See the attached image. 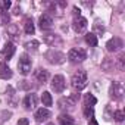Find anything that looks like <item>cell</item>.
Returning a JSON list of instances; mask_svg holds the SVG:
<instances>
[{"label": "cell", "instance_id": "cell-23", "mask_svg": "<svg viewBox=\"0 0 125 125\" xmlns=\"http://www.w3.org/2000/svg\"><path fill=\"white\" fill-rule=\"evenodd\" d=\"M57 104H59V107H60V109H68V107H72V104H71V102L68 100V97L60 99V100L57 102Z\"/></svg>", "mask_w": 125, "mask_h": 125}, {"label": "cell", "instance_id": "cell-30", "mask_svg": "<svg viewBox=\"0 0 125 125\" xmlns=\"http://www.w3.org/2000/svg\"><path fill=\"white\" fill-rule=\"evenodd\" d=\"M8 32H9L12 37H16V35H19V34H18V27H16V25H10V27L8 28Z\"/></svg>", "mask_w": 125, "mask_h": 125}, {"label": "cell", "instance_id": "cell-5", "mask_svg": "<svg viewBox=\"0 0 125 125\" xmlns=\"http://www.w3.org/2000/svg\"><path fill=\"white\" fill-rule=\"evenodd\" d=\"M109 96L115 100H121L124 97V85L118 81L112 83L110 87H109Z\"/></svg>", "mask_w": 125, "mask_h": 125}, {"label": "cell", "instance_id": "cell-34", "mask_svg": "<svg viewBox=\"0 0 125 125\" xmlns=\"http://www.w3.org/2000/svg\"><path fill=\"white\" fill-rule=\"evenodd\" d=\"M88 125H99V122H97L96 118L93 116V118H90V124H88Z\"/></svg>", "mask_w": 125, "mask_h": 125}, {"label": "cell", "instance_id": "cell-10", "mask_svg": "<svg viewBox=\"0 0 125 125\" xmlns=\"http://www.w3.org/2000/svg\"><path fill=\"white\" fill-rule=\"evenodd\" d=\"M87 19L85 18H83V16H80V18H75L74 19V22H72V28H74V31L75 32H83L85 28H87Z\"/></svg>", "mask_w": 125, "mask_h": 125}, {"label": "cell", "instance_id": "cell-17", "mask_svg": "<svg viewBox=\"0 0 125 125\" xmlns=\"http://www.w3.org/2000/svg\"><path fill=\"white\" fill-rule=\"evenodd\" d=\"M85 43L90 47H96L97 46V35L94 32H87L85 34Z\"/></svg>", "mask_w": 125, "mask_h": 125}, {"label": "cell", "instance_id": "cell-9", "mask_svg": "<svg viewBox=\"0 0 125 125\" xmlns=\"http://www.w3.org/2000/svg\"><path fill=\"white\" fill-rule=\"evenodd\" d=\"M49 118H52V112H50L47 107H40V109H37L35 113H34V119H35L37 122H44V121H47Z\"/></svg>", "mask_w": 125, "mask_h": 125}, {"label": "cell", "instance_id": "cell-8", "mask_svg": "<svg viewBox=\"0 0 125 125\" xmlns=\"http://www.w3.org/2000/svg\"><path fill=\"white\" fill-rule=\"evenodd\" d=\"M124 47V41L119 38V37H113V38H110L107 43H106V49H107V52H118V50H121Z\"/></svg>", "mask_w": 125, "mask_h": 125}, {"label": "cell", "instance_id": "cell-24", "mask_svg": "<svg viewBox=\"0 0 125 125\" xmlns=\"http://www.w3.org/2000/svg\"><path fill=\"white\" fill-rule=\"evenodd\" d=\"M9 13L8 12H3V10H0V25H6L9 24Z\"/></svg>", "mask_w": 125, "mask_h": 125}, {"label": "cell", "instance_id": "cell-21", "mask_svg": "<svg viewBox=\"0 0 125 125\" xmlns=\"http://www.w3.org/2000/svg\"><path fill=\"white\" fill-rule=\"evenodd\" d=\"M96 103H97V99L93 94H85L84 96V104L85 106H94Z\"/></svg>", "mask_w": 125, "mask_h": 125}, {"label": "cell", "instance_id": "cell-19", "mask_svg": "<svg viewBox=\"0 0 125 125\" xmlns=\"http://www.w3.org/2000/svg\"><path fill=\"white\" fill-rule=\"evenodd\" d=\"M41 102H43V104H44V106H52V103H53L52 94H50L49 91H44V93L41 94Z\"/></svg>", "mask_w": 125, "mask_h": 125}, {"label": "cell", "instance_id": "cell-35", "mask_svg": "<svg viewBox=\"0 0 125 125\" xmlns=\"http://www.w3.org/2000/svg\"><path fill=\"white\" fill-rule=\"evenodd\" d=\"M21 13V9L19 8H15V12H13V15H19Z\"/></svg>", "mask_w": 125, "mask_h": 125}, {"label": "cell", "instance_id": "cell-3", "mask_svg": "<svg viewBox=\"0 0 125 125\" xmlns=\"http://www.w3.org/2000/svg\"><path fill=\"white\" fill-rule=\"evenodd\" d=\"M31 66H32V63H31L30 56L25 54V53L21 54L19 62H18V71H19V74H22V75H28V74L31 72Z\"/></svg>", "mask_w": 125, "mask_h": 125}, {"label": "cell", "instance_id": "cell-28", "mask_svg": "<svg viewBox=\"0 0 125 125\" xmlns=\"http://www.w3.org/2000/svg\"><path fill=\"white\" fill-rule=\"evenodd\" d=\"M94 30H96V32H94L96 35H97V34H100V35H102V34L104 32V27H103V25H100V21H96V24H94Z\"/></svg>", "mask_w": 125, "mask_h": 125}, {"label": "cell", "instance_id": "cell-18", "mask_svg": "<svg viewBox=\"0 0 125 125\" xmlns=\"http://www.w3.org/2000/svg\"><path fill=\"white\" fill-rule=\"evenodd\" d=\"M113 68H115V63H113V60H112V59L106 57V59L102 62V69H103L104 72H109V71H112Z\"/></svg>", "mask_w": 125, "mask_h": 125}, {"label": "cell", "instance_id": "cell-14", "mask_svg": "<svg viewBox=\"0 0 125 125\" xmlns=\"http://www.w3.org/2000/svg\"><path fill=\"white\" fill-rule=\"evenodd\" d=\"M12 77H13V72L10 71V68L5 62H2V63H0V78L2 80H10Z\"/></svg>", "mask_w": 125, "mask_h": 125}, {"label": "cell", "instance_id": "cell-36", "mask_svg": "<svg viewBox=\"0 0 125 125\" xmlns=\"http://www.w3.org/2000/svg\"><path fill=\"white\" fill-rule=\"evenodd\" d=\"M47 125H54V124H53V122H49V124H47Z\"/></svg>", "mask_w": 125, "mask_h": 125}, {"label": "cell", "instance_id": "cell-22", "mask_svg": "<svg viewBox=\"0 0 125 125\" xmlns=\"http://www.w3.org/2000/svg\"><path fill=\"white\" fill-rule=\"evenodd\" d=\"M54 41H59V37H57V35H54V34H46V35H44V43L53 46Z\"/></svg>", "mask_w": 125, "mask_h": 125}, {"label": "cell", "instance_id": "cell-31", "mask_svg": "<svg viewBox=\"0 0 125 125\" xmlns=\"http://www.w3.org/2000/svg\"><path fill=\"white\" fill-rule=\"evenodd\" d=\"M18 87H19V90H30V88H31V83H28V81H25V80H24V81H21V83H19V85H18Z\"/></svg>", "mask_w": 125, "mask_h": 125}, {"label": "cell", "instance_id": "cell-2", "mask_svg": "<svg viewBox=\"0 0 125 125\" xmlns=\"http://www.w3.org/2000/svg\"><path fill=\"white\" fill-rule=\"evenodd\" d=\"M46 59H47L49 63H52V65H60V63H63V62H65L66 56L62 52L56 50V49H50L46 53Z\"/></svg>", "mask_w": 125, "mask_h": 125}, {"label": "cell", "instance_id": "cell-32", "mask_svg": "<svg viewBox=\"0 0 125 125\" xmlns=\"http://www.w3.org/2000/svg\"><path fill=\"white\" fill-rule=\"evenodd\" d=\"M30 124V121L27 119V118H21L19 121H18V125H28Z\"/></svg>", "mask_w": 125, "mask_h": 125}, {"label": "cell", "instance_id": "cell-27", "mask_svg": "<svg viewBox=\"0 0 125 125\" xmlns=\"http://www.w3.org/2000/svg\"><path fill=\"white\" fill-rule=\"evenodd\" d=\"M84 115H85V118H93L94 116V109H93V106H85L84 104Z\"/></svg>", "mask_w": 125, "mask_h": 125}, {"label": "cell", "instance_id": "cell-29", "mask_svg": "<svg viewBox=\"0 0 125 125\" xmlns=\"http://www.w3.org/2000/svg\"><path fill=\"white\" fill-rule=\"evenodd\" d=\"M113 118H115V121L122 122V121H124V118H125V113H124L122 110H116V112L113 113Z\"/></svg>", "mask_w": 125, "mask_h": 125}, {"label": "cell", "instance_id": "cell-4", "mask_svg": "<svg viewBox=\"0 0 125 125\" xmlns=\"http://www.w3.org/2000/svg\"><path fill=\"white\" fill-rule=\"evenodd\" d=\"M68 59L72 62V63H81L87 59V53L83 49H71L68 53Z\"/></svg>", "mask_w": 125, "mask_h": 125}, {"label": "cell", "instance_id": "cell-33", "mask_svg": "<svg viewBox=\"0 0 125 125\" xmlns=\"http://www.w3.org/2000/svg\"><path fill=\"white\" fill-rule=\"evenodd\" d=\"M80 12H81V10H80L78 8H74V19H75V18H80V16H81V13H80Z\"/></svg>", "mask_w": 125, "mask_h": 125}, {"label": "cell", "instance_id": "cell-26", "mask_svg": "<svg viewBox=\"0 0 125 125\" xmlns=\"http://www.w3.org/2000/svg\"><path fill=\"white\" fill-rule=\"evenodd\" d=\"M12 3L9 2V0H0V10H3V12H8L10 9Z\"/></svg>", "mask_w": 125, "mask_h": 125}, {"label": "cell", "instance_id": "cell-20", "mask_svg": "<svg viewBox=\"0 0 125 125\" xmlns=\"http://www.w3.org/2000/svg\"><path fill=\"white\" fill-rule=\"evenodd\" d=\"M38 46H40V43H38L37 40H31V41H27V43L24 44V47H25L27 50H31V52H35V50L38 49Z\"/></svg>", "mask_w": 125, "mask_h": 125}, {"label": "cell", "instance_id": "cell-11", "mask_svg": "<svg viewBox=\"0 0 125 125\" xmlns=\"http://www.w3.org/2000/svg\"><path fill=\"white\" fill-rule=\"evenodd\" d=\"M24 107L27 109V110H32L35 106H37V96L35 94H27L25 96V99H24Z\"/></svg>", "mask_w": 125, "mask_h": 125}, {"label": "cell", "instance_id": "cell-16", "mask_svg": "<svg viewBox=\"0 0 125 125\" xmlns=\"http://www.w3.org/2000/svg\"><path fill=\"white\" fill-rule=\"evenodd\" d=\"M24 31H25L28 35H32V34H34L35 27H34L32 19H30V18H27V19H25V22H24Z\"/></svg>", "mask_w": 125, "mask_h": 125}, {"label": "cell", "instance_id": "cell-15", "mask_svg": "<svg viewBox=\"0 0 125 125\" xmlns=\"http://www.w3.org/2000/svg\"><path fill=\"white\" fill-rule=\"evenodd\" d=\"M57 122H59L60 125H75V119H74L71 115H68V113H62V115H59Z\"/></svg>", "mask_w": 125, "mask_h": 125}, {"label": "cell", "instance_id": "cell-6", "mask_svg": "<svg viewBox=\"0 0 125 125\" xmlns=\"http://www.w3.org/2000/svg\"><path fill=\"white\" fill-rule=\"evenodd\" d=\"M52 90L54 91V93H62L65 90V85H66V83H65V78L62 77V75H54L53 78H52Z\"/></svg>", "mask_w": 125, "mask_h": 125}, {"label": "cell", "instance_id": "cell-25", "mask_svg": "<svg viewBox=\"0 0 125 125\" xmlns=\"http://www.w3.org/2000/svg\"><path fill=\"white\" fill-rule=\"evenodd\" d=\"M10 116H12V112L10 110H2V112H0V124L6 122Z\"/></svg>", "mask_w": 125, "mask_h": 125}, {"label": "cell", "instance_id": "cell-1", "mask_svg": "<svg viewBox=\"0 0 125 125\" xmlns=\"http://www.w3.org/2000/svg\"><path fill=\"white\" fill-rule=\"evenodd\" d=\"M87 84H88V78H87V72L85 71H77L72 75V78H71V85L75 90H78V91L84 90L87 87Z\"/></svg>", "mask_w": 125, "mask_h": 125}, {"label": "cell", "instance_id": "cell-13", "mask_svg": "<svg viewBox=\"0 0 125 125\" xmlns=\"http://www.w3.org/2000/svg\"><path fill=\"white\" fill-rule=\"evenodd\" d=\"M15 50H16V47H15L13 43H6L5 49L2 50V56L5 57V60H9V59L15 54Z\"/></svg>", "mask_w": 125, "mask_h": 125}, {"label": "cell", "instance_id": "cell-7", "mask_svg": "<svg viewBox=\"0 0 125 125\" xmlns=\"http://www.w3.org/2000/svg\"><path fill=\"white\" fill-rule=\"evenodd\" d=\"M38 25H40L41 31H49V30L53 28V18H52L49 13H44V15L40 16V19H38Z\"/></svg>", "mask_w": 125, "mask_h": 125}, {"label": "cell", "instance_id": "cell-12", "mask_svg": "<svg viewBox=\"0 0 125 125\" xmlns=\"http://www.w3.org/2000/svg\"><path fill=\"white\" fill-rule=\"evenodd\" d=\"M49 78H50V74H49L47 69H44V68H38V69L35 71V80H37L38 83L44 84V83L49 81Z\"/></svg>", "mask_w": 125, "mask_h": 125}]
</instances>
